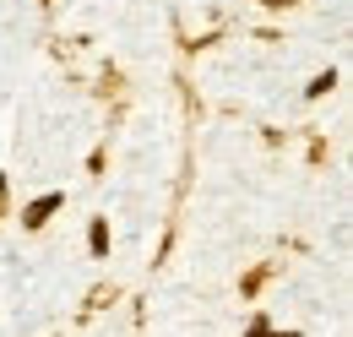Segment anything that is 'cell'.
I'll return each mask as SVG.
<instances>
[{
    "mask_svg": "<svg viewBox=\"0 0 353 337\" xmlns=\"http://www.w3.org/2000/svg\"><path fill=\"white\" fill-rule=\"evenodd\" d=\"M272 332V316H250V327H245V337H266Z\"/></svg>",
    "mask_w": 353,
    "mask_h": 337,
    "instance_id": "277c9868",
    "label": "cell"
},
{
    "mask_svg": "<svg viewBox=\"0 0 353 337\" xmlns=\"http://www.w3.org/2000/svg\"><path fill=\"white\" fill-rule=\"evenodd\" d=\"M0 196H6V174H0Z\"/></svg>",
    "mask_w": 353,
    "mask_h": 337,
    "instance_id": "52a82bcc",
    "label": "cell"
},
{
    "mask_svg": "<svg viewBox=\"0 0 353 337\" xmlns=\"http://www.w3.org/2000/svg\"><path fill=\"white\" fill-rule=\"evenodd\" d=\"M60 207H65V191H44V196H33V202L22 207V229H44Z\"/></svg>",
    "mask_w": 353,
    "mask_h": 337,
    "instance_id": "6da1fadb",
    "label": "cell"
},
{
    "mask_svg": "<svg viewBox=\"0 0 353 337\" xmlns=\"http://www.w3.org/2000/svg\"><path fill=\"white\" fill-rule=\"evenodd\" d=\"M266 337H299V332H277V327H272V332H266Z\"/></svg>",
    "mask_w": 353,
    "mask_h": 337,
    "instance_id": "8992f818",
    "label": "cell"
},
{
    "mask_svg": "<svg viewBox=\"0 0 353 337\" xmlns=\"http://www.w3.org/2000/svg\"><path fill=\"white\" fill-rule=\"evenodd\" d=\"M88 251L92 256H109V218H92V223H88Z\"/></svg>",
    "mask_w": 353,
    "mask_h": 337,
    "instance_id": "7a4b0ae2",
    "label": "cell"
},
{
    "mask_svg": "<svg viewBox=\"0 0 353 337\" xmlns=\"http://www.w3.org/2000/svg\"><path fill=\"white\" fill-rule=\"evenodd\" d=\"M337 87V71H321V77H310V87H305V98H326Z\"/></svg>",
    "mask_w": 353,
    "mask_h": 337,
    "instance_id": "3957f363",
    "label": "cell"
},
{
    "mask_svg": "<svg viewBox=\"0 0 353 337\" xmlns=\"http://www.w3.org/2000/svg\"><path fill=\"white\" fill-rule=\"evenodd\" d=\"M266 11H288V6H299V0H261Z\"/></svg>",
    "mask_w": 353,
    "mask_h": 337,
    "instance_id": "5b68a950",
    "label": "cell"
}]
</instances>
